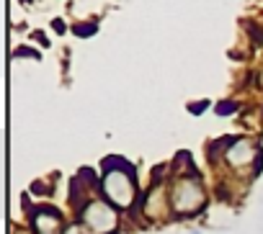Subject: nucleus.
Returning a JSON list of instances; mask_svg holds the SVG:
<instances>
[{"label":"nucleus","instance_id":"f257e3e1","mask_svg":"<svg viewBox=\"0 0 263 234\" xmlns=\"http://www.w3.org/2000/svg\"><path fill=\"white\" fill-rule=\"evenodd\" d=\"M98 190L114 208H132L135 201H137L135 167L126 165L119 157H108L103 162V175H101Z\"/></svg>","mask_w":263,"mask_h":234},{"label":"nucleus","instance_id":"f03ea898","mask_svg":"<svg viewBox=\"0 0 263 234\" xmlns=\"http://www.w3.org/2000/svg\"><path fill=\"white\" fill-rule=\"evenodd\" d=\"M206 206V190L196 173H178L171 183V208L173 216H196Z\"/></svg>","mask_w":263,"mask_h":234},{"label":"nucleus","instance_id":"7ed1b4c3","mask_svg":"<svg viewBox=\"0 0 263 234\" xmlns=\"http://www.w3.org/2000/svg\"><path fill=\"white\" fill-rule=\"evenodd\" d=\"M78 224L85 234H114L119 226V216H116V208L103 196H96L80 206Z\"/></svg>","mask_w":263,"mask_h":234},{"label":"nucleus","instance_id":"20e7f679","mask_svg":"<svg viewBox=\"0 0 263 234\" xmlns=\"http://www.w3.org/2000/svg\"><path fill=\"white\" fill-rule=\"evenodd\" d=\"M224 160L235 170H248L250 165H260V150L248 137H227L224 139Z\"/></svg>","mask_w":263,"mask_h":234},{"label":"nucleus","instance_id":"39448f33","mask_svg":"<svg viewBox=\"0 0 263 234\" xmlns=\"http://www.w3.org/2000/svg\"><path fill=\"white\" fill-rule=\"evenodd\" d=\"M168 214H173L171 208V190H165L160 183H155L147 196H145V216L147 219H165Z\"/></svg>","mask_w":263,"mask_h":234},{"label":"nucleus","instance_id":"423d86ee","mask_svg":"<svg viewBox=\"0 0 263 234\" xmlns=\"http://www.w3.org/2000/svg\"><path fill=\"white\" fill-rule=\"evenodd\" d=\"M31 224H34V231L36 234H62L65 231V221H62V214L52 206H42L31 214Z\"/></svg>","mask_w":263,"mask_h":234},{"label":"nucleus","instance_id":"0eeeda50","mask_svg":"<svg viewBox=\"0 0 263 234\" xmlns=\"http://www.w3.org/2000/svg\"><path fill=\"white\" fill-rule=\"evenodd\" d=\"M214 111H217V116H230V113L237 111V103L235 100H222V103L214 105Z\"/></svg>","mask_w":263,"mask_h":234},{"label":"nucleus","instance_id":"6e6552de","mask_svg":"<svg viewBox=\"0 0 263 234\" xmlns=\"http://www.w3.org/2000/svg\"><path fill=\"white\" fill-rule=\"evenodd\" d=\"M96 29H98L96 24H85V26L80 24V26H75V34L78 36H90V34H96Z\"/></svg>","mask_w":263,"mask_h":234},{"label":"nucleus","instance_id":"1a4fd4ad","mask_svg":"<svg viewBox=\"0 0 263 234\" xmlns=\"http://www.w3.org/2000/svg\"><path fill=\"white\" fill-rule=\"evenodd\" d=\"M21 54H24V57H29V59H39V57H42L39 52H34V49H26V47H24V49H16V57H21Z\"/></svg>","mask_w":263,"mask_h":234},{"label":"nucleus","instance_id":"9d476101","mask_svg":"<svg viewBox=\"0 0 263 234\" xmlns=\"http://www.w3.org/2000/svg\"><path fill=\"white\" fill-rule=\"evenodd\" d=\"M206 108H209V103H206V100H201V103H196V105H189V111H191L194 116H199V113H201V111H206Z\"/></svg>","mask_w":263,"mask_h":234},{"label":"nucleus","instance_id":"9b49d317","mask_svg":"<svg viewBox=\"0 0 263 234\" xmlns=\"http://www.w3.org/2000/svg\"><path fill=\"white\" fill-rule=\"evenodd\" d=\"M62 234H85V231H83V229H80V224H67V226H65V231H62Z\"/></svg>","mask_w":263,"mask_h":234},{"label":"nucleus","instance_id":"f8f14e48","mask_svg":"<svg viewBox=\"0 0 263 234\" xmlns=\"http://www.w3.org/2000/svg\"><path fill=\"white\" fill-rule=\"evenodd\" d=\"M186 234H199V231H186Z\"/></svg>","mask_w":263,"mask_h":234}]
</instances>
